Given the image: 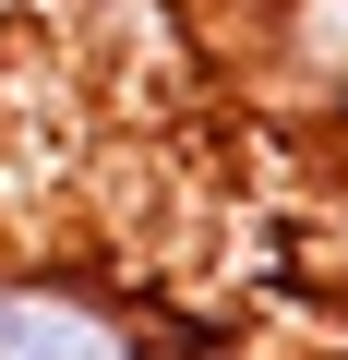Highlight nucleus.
<instances>
[{
  "instance_id": "nucleus-1",
  "label": "nucleus",
  "mask_w": 348,
  "mask_h": 360,
  "mask_svg": "<svg viewBox=\"0 0 348 360\" xmlns=\"http://www.w3.org/2000/svg\"><path fill=\"white\" fill-rule=\"evenodd\" d=\"M0 360H156V348H144L132 312L96 300L84 276L13 264V276H0Z\"/></svg>"
}]
</instances>
